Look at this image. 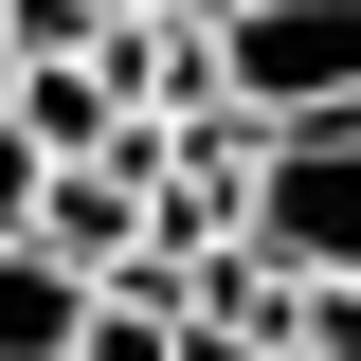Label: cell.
Returning <instances> with one entry per match:
<instances>
[{
    "label": "cell",
    "mask_w": 361,
    "mask_h": 361,
    "mask_svg": "<svg viewBox=\"0 0 361 361\" xmlns=\"http://www.w3.org/2000/svg\"><path fill=\"white\" fill-rule=\"evenodd\" d=\"M235 235H253L289 289H343V271H361V109L271 127V145H253V217H235Z\"/></svg>",
    "instance_id": "obj_1"
},
{
    "label": "cell",
    "mask_w": 361,
    "mask_h": 361,
    "mask_svg": "<svg viewBox=\"0 0 361 361\" xmlns=\"http://www.w3.org/2000/svg\"><path fill=\"white\" fill-rule=\"evenodd\" d=\"M217 90L253 127L361 109V0H217Z\"/></svg>",
    "instance_id": "obj_2"
},
{
    "label": "cell",
    "mask_w": 361,
    "mask_h": 361,
    "mask_svg": "<svg viewBox=\"0 0 361 361\" xmlns=\"http://www.w3.org/2000/svg\"><path fill=\"white\" fill-rule=\"evenodd\" d=\"M90 73L127 90V109H217V18H109Z\"/></svg>",
    "instance_id": "obj_3"
},
{
    "label": "cell",
    "mask_w": 361,
    "mask_h": 361,
    "mask_svg": "<svg viewBox=\"0 0 361 361\" xmlns=\"http://www.w3.org/2000/svg\"><path fill=\"white\" fill-rule=\"evenodd\" d=\"M37 253L109 289V271L145 253V180H109V163H54V199H37Z\"/></svg>",
    "instance_id": "obj_4"
},
{
    "label": "cell",
    "mask_w": 361,
    "mask_h": 361,
    "mask_svg": "<svg viewBox=\"0 0 361 361\" xmlns=\"http://www.w3.org/2000/svg\"><path fill=\"white\" fill-rule=\"evenodd\" d=\"M73 325H90V271H54L37 235H0V361H73Z\"/></svg>",
    "instance_id": "obj_5"
},
{
    "label": "cell",
    "mask_w": 361,
    "mask_h": 361,
    "mask_svg": "<svg viewBox=\"0 0 361 361\" xmlns=\"http://www.w3.org/2000/svg\"><path fill=\"white\" fill-rule=\"evenodd\" d=\"M73 361H180V271H163V253H127L109 289H90V325H73Z\"/></svg>",
    "instance_id": "obj_6"
},
{
    "label": "cell",
    "mask_w": 361,
    "mask_h": 361,
    "mask_svg": "<svg viewBox=\"0 0 361 361\" xmlns=\"http://www.w3.org/2000/svg\"><path fill=\"white\" fill-rule=\"evenodd\" d=\"M37 199H54V145L0 109V235H37Z\"/></svg>",
    "instance_id": "obj_7"
},
{
    "label": "cell",
    "mask_w": 361,
    "mask_h": 361,
    "mask_svg": "<svg viewBox=\"0 0 361 361\" xmlns=\"http://www.w3.org/2000/svg\"><path fill=\"white\" fill-rule=\"evenodd\" d=\"M180 361H271L253 325H217V307H180Z\"/></svg>",
    "instance_id": "obj_8"
},
{
    "label": "cell",
    "mask_w": 361,
    "mask_h": 361,
    "mask_svg": "<svg viewBox=\"0 0 361 361\" xmlns=\"http://www.w3.org/2000/svg\"><path fill=\"white\" fill-rule=\"evenodd\" d=\"M109 18H217V0H109Z\"/></svg>",
    "instance_id": "obj_9"
},
{
    "label": "cell",
    "mask_w": 361,
    "mask_h": 361,
    "mask_svg": "<svg viewBox=\"0 0 361 361\" xmlns=\"http://www.w3.org/2000/svg\"><path fill=\"white\" fill-rule=\"evenodd\" d=\"M0 109H18V37H0Z\"/></svg>",
    "instance_id": "obj_10"
},
{
    "label": "cell",
    "mask_w": 361,
    "mask_h": 361,
    "mask_svg": "<svg viewBox=\"0 0 361 361\" xmlns=\"http://www.w3.org/2000/svg\"><path fill=\"white\" fill-rule=\"evenodd\" d=\"M271 361H289V343H271Z\"/></svg>",
    "instance_id": "obj_11"
}]
</instances>
